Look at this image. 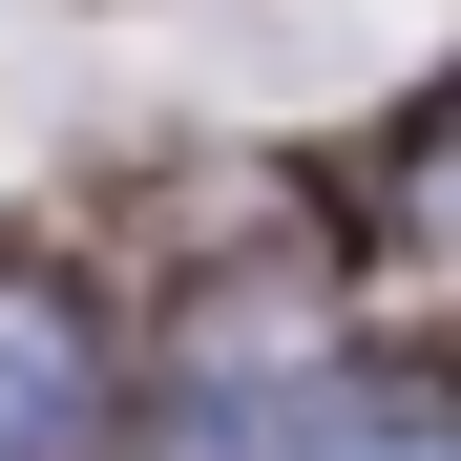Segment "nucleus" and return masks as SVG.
Wrapping results in <instances>:
<instances>
[{"instance_id":"f257e3e1","label":"nucleus","mask_w":461,"mask_h":461,"mask_svg":"<svg viewBox=\"0 0 461 461\" xmlns=\"http://www.w3.org/2000/svg\"><path fill=\"white\" fill-rule=\"evenodd\" d=\"M63 440H85V315L0 273V461H63Z\"/></svg>"},{"instance_id":"f03ea898","label":"nucleus","mask_w":461,"mask_h":461,"mask_svg":"<svg viewBox=\"0 0 461 461\" xmlns=\"http://www.w3.org/2000/svg\"><path fill=\"white\" fill-rule=\"evenodd\" d=\"M315 461H461L440 420H357V440H315Z\"/></svg>"}]
</instances>
